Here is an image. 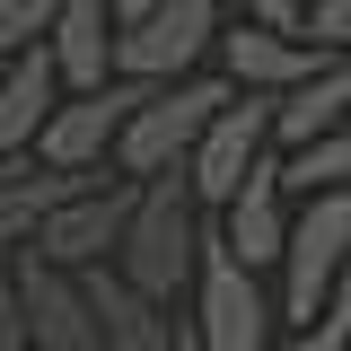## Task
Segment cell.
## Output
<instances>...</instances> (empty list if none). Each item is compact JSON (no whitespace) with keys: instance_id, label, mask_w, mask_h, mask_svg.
<instances>
[{"instance_id":"cell-22","label":"cell","mask_w":351,"mask_h":351,"mask_svg":"<svg viewBox=\"0 0 351 351\" xmlns=\"http://www.w3.org/2000/svg\"><path fill=\"white\" fill-rule=\"evenodd\" d=\"M184 351H202V343H193V334H184Z\"/></svg>"},{"instance_id":"cell-16","label":"cell","mask_w":351,"mask_h":351,"mask_svg":"<svg viewBox=\"0 0 351 351\" xmlns=\"http://www.w3.org/2000/svg\"><path fill=\"white\" fill-rule=\"evenodd\" d=\"M281 184H290V193H307V184H351V123L281 149Z\"/></svg>"},{"instance_id":"cell-3","label":"cell","mask_w":351,"mask_h":351,"mask_svg":"<svg viewBox=\"0 0 351 351\" xmlns=\"http://www.w3.org/2000/svg\"><path fill=\"white\" fill-rule=\"evenodd\" d=\"M281 325H307L325 290L351 272V184H307L290 193V237H281Z\"/></svg>"},{"instance_id":"cell-9","label":"cell","mask_w":351,"mask_h":351,"mask_svg":"<svg viewBox=\"0 0 351 351\" xmlns=\"http://www.w3.org/2000/svg\"><path fill=\"white\" fill-rule=\"evenodd\" d=\"M141 88L149 80H132V71H114V80H97V88H62L53 114L36 123V158H53V167H97L114 149L123 114L141 106Z\"/></svg>"},{"instance_id":"cell-17","label":"cell","mask_w":351,"mask_h":351,"mask_svg":"<svg viewBox=\"0 0 351 351\" xmlns=\"http://www.w3.org/2000/svg\"><path fill=\"white\" fill-rule=\"evenodd\" d=\"M299 36H307V44H325V53H351V0H307Z\"/></svg>"},{"instance_id":"cell-14","label":"cell","mask_w":351,"mask_h":351,"mask_svg":"<svg viewBox=\"0 0 351 351\" xmlns=\"http://www.w3.org/2000/svg\"><path fill=\"white\" fill-rule=\"evenodd\" d=\"M334 123H351V53H325L307 80L272 88V149H299Z\"/></svg>"},{"instance_id":"cell-19","label":"cell","mask_w":351,"mask_h":351,"mask_svg":"<svg viewBox=\"0 0 351 351\" xmlns=\"http://www.w3.org/2000/svg\"><path fill=\"white\" fill-rule=\"evenodd\" d=\"M228 18H255V27H290V36H299L307 0H228Z\"/></svg>"},{"instance_id":"cell-11","label":"cell","mask_w":351,"mask_h":351,"mask_svg":"<svg viewBox=\"0 0 351 351\" xmlns=\"http://www.w3.org/2000/svg\"><path fill=\"white\" fill-rule=\"evenodd\" d=\"M88 307H97V351H184L176 307H158L149 290H132L114 263H88Z\"/></svg>"},{"instance_id":"cell-8","label":"cell","mask_w":351,"mask_h":351,"mask_svg":"<svg viewBox=\"0 0 351 351\" xmlns=\"http://www.w3.org/2000/svg\"><path fill=\"white\" fill-rule=\"evenodd\" d=\"M9 272H18L27 351H97V307H88V281L71 263H44L36 246H9Z\"/></svg>"},{"instance_id":"cell-13","label":"cell","mask_w":351,"mask_h":351,"mask_svg":"<svg viewBox=\"0 0 351 351\" xmlns=\"http://www.w3.org/2000/svg\"><path fill=\"white\" fill-rule=\"evenodd\" d=\"M114 0H53V18H44V53H53V71L62 88H97L114 80Z\"/></svg>"},{"instance_id":"cell-5","label":"cell","mask_w":351,"mask_h":351,"mask_svg":"<svg viewBox=\"0 0 351 351\" xmlns=\"http://www.w3.org/2000/svg\"><path fill=\"white\" fill-rule=\"evenodd\" d=\"M123 211H132V176L106 158V167H88L53 211L27 228V246H36L44 263H71V272H88V263H114V237H123Z\"/></svg>"},{"instance_id":"cell-4","label":"cell","mask_w":351,"mask_h":351,"mask_svg":"<svg viewBox=\"0 0 351 351\" xmlns=\"http://www.w3.org/2000/svg\"><path fill=\"white\" fill-rule=\"evenodd\" d=\"M228 97V80L219 71H176V80H149L141 88V106L123 114V132H114V167L123 176H158V167H184V149H193V132L211 123V106Z\"/></svg>"},{"instance_id":"cell-18","label":"cell","mask_w":351,"mask_h":351,"mask_svg":"<svg viewBox=\"0 0 351 351\" xmlns=\"http://www.w3.org/2000/svg\"><path fill=\"white\" fill-rule=\"evenodd\" d=\"M44 18H53V0H0V53L36 44V36H44Z\"/></svg>"},{"instance_id":"cell-7","label":"cell","mask_w":351,"mask_h":351,"mask_svg":"<svg viewBox=\"0 0 351 351\" xmlns=\"http://www.w3.org/2000/svg\"><path fill=\"white\" fill-rule=\"evenodd\" d=\"M263 149H272V88H228L211 106V123L193 132V149H184V184H193V202L219 211L228 193H237V176L255 167Z\"/></svg>"},{"instance_id":"cell-20","label":"cell","mask_w":351,"mask_h":351,"mask_svg":"<svg viewBox=\"0 0 351 351\" xmlns=\"http://www.w3.org/2000/svg\"><path fill=\"white\" fill-rule=\"evenodd\" d=\"M0 351H27V325H18V272H9V246H0Z\"/></svg>"},{"instance_id":"cell-21","label":"cell","mask_w":351,"mask_h":351,"mask_svg":"<svg viewBox=\"0 0 351 351\" xmlns=\"http://www.w3.org/2000/svg\"><path fill=\"white\" fill-rule=\"evenodd\" d=\"M141 9H149V0H114V18H141Z\"/></svg>"},{"instance_id":"cell-15","label":"cell","mask_w":351,"mask_h":351,"mask_svg":"<svg viewBox=\"0 0 351 351\" xmlns=\"http://www.w3.org/2000/svg\"><path fill=\"white\" fill-rule=\"evenodd\" d=\"M53 97H62V71H53L44 36L0 53V149H36V123L53 114Z\"/></svg>"},{"instance_id":"cell-12","label":"cell","mask_w":351,"mask_h":351,"mask_svg":"<svg viewBox=\"0 0 351 351\" xmlns=\"http://www.w3.org/2000/svg\"><path fill=\"white\" fill-rule=\"evenodd\" d=\"M211 53H219V80L228 88H290L325 62V44L290 36V27H255V18H228Z\"/></svg>"},{"instance_id":"cell-2","label":"cell","mask_w":351,"mask_h":351,"mask_svg":"<svg viewBox=\"0 0 351 351\" xmlns=\"http://www.w3.org/2000/svg\"><path fill=\"white\" fill-rule=\"evenodd\" d=\"M184 334L202 351H263L281 334V307L263 290V272L228 237H219V219H202V246H193V281H184Z\"/></svg>"},{"instance_id":"cell-10","label":"cell","mask_w":351,"mask_h":351,"mask_svg":"<svg viewBox=\"0 0 351 351\" xmlns=\"http://www.w3.org/2000/svg\"><path fill=\"white\" fill-rule=\"evenodd\" d=\"M211 219H219V237L255 263V272H272V263H281V237H290V184H281V149H263L255 167L237 176V193H228Z\"/></svg>"},{"instance_id":"cell-1","label":"cell","mask_w":351,"mask_h":351,"mask_svg":"<svg viewBox=\"0 0 351 351\" xmlns=\"http://www.w3.org/2000/svg\"><path fill=\"white\" fill-rule=\"evenodd\" d=\"M202 219H211V211L193 202L184 167L132 176V211H123V237H114V272H123L132 290H149L158 307H176V299H184V281H193Z\"/></svg>"},{"instance_id":"cell-6","label":"cell","mask_w":351,"mask_h":351,"mask_svg":"<svg viewBox=\"0 0 351 351\" xmlns=\"http://www.w3.org/2000/svg\"><path fill=\"white\" fill-rule=\"evenodd\" d=\"M219 27H228V0H149L141 18L114 27V71H132V80L202 71L211 44H219Z\"/></svg>"}]
</instances>
